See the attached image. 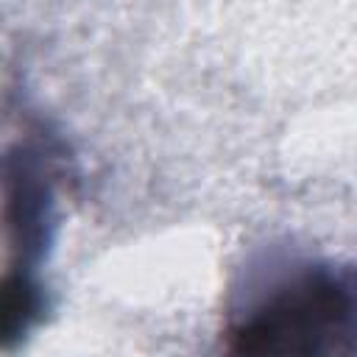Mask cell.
<instances>
[{
	"instance_id": "obj_1",
	"label": "cell",
	"mask_w": 357,
	"mask_h": 357,
	"mask_svg": "<svg viewBox=\"0 0 357 357\" xmlns=\"http://www.w3.org/2000/svg\"><path fill=\"white\" fill-rule=\"evenodd\" d=\"M234 354H357V262L290 259L237 290L223 326Z\"/></svg>"
},
{
	"instance_id": "obj_2",
	"label": "cell",
	"mask_w": 357,
	"mask_h": 357,
	"mask_svg": "<svg viewBox=\"0 0 357 357\" xmlns=\"http://www.w3.org/2000/svg\"><path fill=\"white\" fill-rule=\"evenodd\" d=\"M59 148L50 139H22L3 159V215L11 245L6 279L42 284L39 268L59 229Z\"/></svg>"
}]
</instances>
